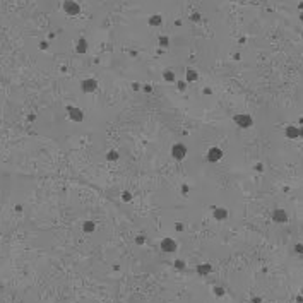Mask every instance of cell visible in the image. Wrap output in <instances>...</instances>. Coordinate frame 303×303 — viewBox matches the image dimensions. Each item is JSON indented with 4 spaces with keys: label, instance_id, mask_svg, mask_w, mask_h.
<instances>
[{
    "label": "cell",
    "instance_id": "1",
    "mask_svg": "<svg viewBox=\"0 0 303 303\" xmlns=\"http://www.w3.org/2000/svg\"><path fill=\"white\" fill-rule=\"evenodd\" d=\"M187 152H188V149H187L185 144L182 142H177L171 146V156H173V159L177 161H183L187 158Z\"/></svg>",
    "mask_w": 303,
    "mask_h": 303
},
{
    "label": "cell",
    "instance_id": "7",
    "mask_svg": "<svg viewBox=\"0 0 303 303\" xmlns=\"http://www.w3.org/2000/svg\"><path fill=\"white\" fill-rule=\"evenodd\" d=\"M212 217L216 221H225L228 219V211H226L225 207H214V211H212Z\"/></svg>",
    "mask_w": 303,
    "mask_h": 303
},
{
    "label": "cell",
    "instance_id": "22",
    "mask_svg": "<svg viewBox=\"0 0 303 303\" xmlns=\"http://www.w3.org/2000/svg\"><path fill=\"white\" fill-rule=\"evenodd\" d=\"M252 303H262V298H259V296H254V298H252Z\"/></svg>",
    "mask_w": 303,
    "mask_h": 303
},
{
    "label": "cell",
    "instance_id": "28",
    "mask_svg": "<svg viewBox=\"0 0 303 303\" xmlns=\"http://www.w3.org/2000/svg\"><path fill=\"white\" fill-rule=\"evenodd\" d=\"M298 129H300V137L303 139V125H301V127H298Z\"/></svg>",
    "mask_w": 303,
    "mask_h": 303
},
{
    "label": "cell",
    "instance_id": "29",
    "mask_svg": "<svg viewBox=\"0 0 303 303\" xmlns=\"http://www.w3.org/2000/svg\"><path fill=\"white\" fill-rule=\"evenodd\" d=\"M301 296H303V290H301Z\"/></svg>",
    "mask_w": 303,
    "mask_h": 303
},
{
    "label": "cell",
    "instance_id": "12",
    "mask_svg": "<svg viewBox=\"0 0 303 303\" xmlns=\"http://www.w3.org/2000/svg\"><path fill=\"white\" fill-rule=\"evenodd\" d=\"M118 158H120V154H118L117 151H110L108 154H106V159L108 161H117Z\"/></svg>",
    "mask_w": 303,
    "mask_h": 303
},
{
    "label": "cell",
    "instance_id": "21",
    "mask_svg": "<svg viewBox=\"0 0 303 303\" xmlns=\"http://www.w3.org/2000/svg\"><path fill=\"white\" fill-rule=\"evenodd\" d=\"M144 242H146V238H144V236H137V238H135V243H137V245H142Z\"/></svg>",
    "mask_w": 303,
    "mask_h": 303
},
{
    "label": "cell",
    "instance_id": "8",
    "mask_svg": "<svg viewBox=\"0 0 303 303\" xmlns=\"http://www.w3.org/2000/svg\"><path fill=\"white\" fill-rule=\"evenodd\" d=\"M284 134L288 139H300V129L296 125H288L284 130Z\"/></svg>",
    "mask_w": 303,
    "mask_h": 303
},
{
    "label": "cell",
    "instance_id": "25",
    "mask_svg": "<svg viewBox=\"0 0 303 303\" xmlns=\"http://www.w3.org/2000/svg\"><path fill=\"white\" fill-rule=\"evenodd\" d=\"M296 301H298V303H303V296H301V294H298V296H296Z\"/></svg>",
    "mask_w": 303,
    "mask_h": 303
},
{
    "label": "cell",
    "instance_id": "26",
    "mask_svg": "<svg viewBox=\"0 0 303 303\" xmlns=\"http://www.w3.org/2000/svg\"><path fill=\"white\" fill-rule=\"evenodd\" d=\"M144 91H146V93H151L152 87H151V86H146V87H144Z\"/></svg>",
    "mask_w": 303,
    "mask_h": 303
},
{
    "label": "cell",
    "instance_id": "18",
    "mask_svg": "<svg viewBox=\"0 0 303 303\" xmlns=\"http://www.w3.org/2000/svg\"><path fill=\"white\" fill-rule=\"evenodd\" d=\"M294 252L296 254H303V243H296L294 245Z\"/></svg>",
    "mask_w": 303,
    "mask_h": 303
},
{
    "label": "cell",
    "instance_id": "6",
    "mask_svg": "<svg viewBox=\"0 0 303 303\" xmlns=\"http://www.w3.org/2000/svg\"><path fill=\"white\" fill-rule=\"evenodd\" d=\"M272 221H274V223H279V225L288 223V212H286L283 207L274 209V211H272Z\"/></svg>",
    "mask_w": 303,
    "mask_h": 303
},
{
    "label": "cell",
    "instance_id": "19",
    "mask_svg": "<svg viewBox=\"0 0 303 303\" xmlns=\"http://www.w3.org/2000/svg\"><path fill=\"white\" fill-rule=\"evenodd\" d=\"M188 192H190V187H188V185H182V194L183 195H188Z\"/></svg>",
    "mask_w": 303,
    "mask_h": 303
},
{
    "label": "cell",
    "instance_id": "9",
    "mask_svg": "<svg viewBox=\"0 0 303 303\" xmlns=\"http://www.w3.org/2000/svg\"><path fill=\"white\" fill-rule=\"evenodd\" d=\"M96 81H93V79H86L82 82V91L84 93H93V91H96Z\"/></svg>",
    "mask_w": 303,
    "mask_h": 303
},
{
    "label": "cell",
    "instance_id": "23",
    "mask_svg": "<svg viewBox=\"0 0 303 303\" xmlns=\"http://www.w3.org/2000/svg\"><path fill=\"white\" fill-rule=\"evenodd\" d=\"M175 230H177V231H182V230H183V225H180V223H177V225H175Z\"/></svg>",
    "mask_w": 303,
    "mask_h": 303
},
{
    "label": "cell",
    "instance_id": "24",
    "mask_svg": "<svg viewBox=\"0 0 303 303\" xmlns=\"http://www.w3.org/2000/svg\"><path fill=\"white\" fill-rule=\"evenodd\" d=\"M165 77H166V81H173V74H166Z\"/></svg>",
    "mask_w": 303,
    "mask_h": 303
},
{
    "label": "cell",
    "instance_id": "11",
    "mask_svg": "<svg viewBox=\"0 0 303 303\" xmlns=\"http://www.w3.org/2000/svg\"><path fill=\"white\" fill-rule=\"evenodd\" d=\"M211 271H212V267L209 264H199L195 267V272L199 274V276H206V274H209Z\"/></svg>",
    "mask_w": 303,
    "mask_h": 303
},
{
    "label": "cell",
    "instance_id": "16",
    "mask_svg": "<svg viewBox=\"0 0 303 303\" xmlns=\"http://www.w3.org/2000/svg\"><path fill=\"white\" fill-rule=\"evenodd\" d=\"M187 79H188V81H195V79H197V74H195L194 70H188V72H187Z\"/></svg>",
    "mask_w": 303,
    "mask_h": 303
},
{
    "label": "cell",
    "instance_id": "3",
    "mask_svg": "<svg viewBox=\"0 0 303 303\" xmlns=\"http://www.w3.org/2000/svg\"><path fill=\"white\" fill-rule=\"evenodd\" d=\"M206 158H207L209 163H219L221 158H223V149L217 146H212L209 147V151L206 152Z\"/></svg>",
    "mask_w": 303,
    "mask_h": 303
},
{
    "label": "cell",
    "instance_id": "13",
    "mask_svg": "<svg viewBox=\"0 0 303 303\" xmlns=\"http://www.w3.org/2000/svg\"><path fill=\"white\" fill-rule=\"evenodd\" d=\"M65 10H67V12H70V14H75L79 10V7H75V5H72L69 2V4H65Z\"/></svg>",
    "mask_w": 303,
    "mask_h": 303
},
{
    "label": "cell",
    "instance_id": "27",
    "mask_svg": "<svg viewBox=\"0 0 303 303\" xmlns=\"http://www.w3.org/2000/svg\"><path fill=\"white\" fill-rule=\"evenodd\" d=\"M178 84H180V86H178V87H180V89H182V91H183V89H185V82H178Z\"/></svg>",
    "mask_w": 303,
    "mask_h": 303
},
{
    "label": "cell",
    "instance_id": "5",
    "mask_svg": "<svg viewBox=\"0 0 303 303\" xmlns=\"http://www.w3.org/2000/svg\"><path fill=\"white\" fill-rule=\"evenodd\" d=\"M67 113H69V118L72 122H82L84 120V111L81 108H75V106H69L67 108Z\"/></svg>",
    "mask_w": 303,
    "mask_h": 303
},
{
    "label": "cell",
    "instance_id": "14",
    "mask_svg": "<svg viewBox=\"0 0 303 303\" xmlns=\"http://www.w3.org/2000/svg\"><path fill=\"white\" fill-rule=\"evenodd\" d=\"M122 200H123V202H130V200H132V194H130V192H123Z\"/></svg>",
    "mask_w": 303,
    "mask_h": 303
},
{
    "label": "cell",
    "instance_id": "2",
    "mask_svg": "<svg viewBox=\"0 0 303 303\" xmlns=\"http://www.w3.org/2000/svg\"><path fill=\"white\" fill-rule=\"evenodd\" d=\"M233 122L240 127V129H250V127L254 125V118H252L250 115H247V113H238V115H235Z\"/></svg>",
    "mask_w": 303,
    "mask_h": 303
},
{
    "label": "cell",
    "instance_id": "10",
    "mask_svg": "<svg viewBox=\"0 0 303 303\" xmlns=\"http://www.w3.org/2000/svg\"><path fill=\"white\" fill-rule=\"evenodd\" d=\"M82 231L86 235L94 233V231H96V223H94V221H84V223H82Z\"/></svg>",
    "mask_w": 303,
    "mask_h": 303
},
{
    "label": "cell",
    "instance_id": "15",
    "mask_svg": "<svg viewBox=\"0 0 303 303\" xmlns=\"http://www.w3.org/2000/svg\"><path fill=\"white\" fill-rule=\"evenodd\" d=\"M212 290H214V294H216V296H223V294H225V290L219 288V286H214Z\"/></svg>",
    "mask_w": 303,
    "mask_h": 303
},
{
    "label": "cell",
    "instance_id": "4",
    "mask_svg": "<svg viewBox=\"0 0 303 303\" xmlns=\"http://www.w3.org/2000/svg\"><path fill=\"white\" fill-rule=\"evenodd\" d=\"M177 248H178V243L175 242L173 238L166 236L165 240H161V250H163V252H166V254H173Z\"/></svg>",
    "mask_w": 303,
    "mask_h": 303
},
{
    "label": "cell",
    "instance_id": "17",
    "mask_svg": "<svg viewBox=\"0 0 303 303\" xmlns=\"http://www.w3.org/2000/svg\"><path fill=\"white\" fill-rule=\"evenodd\" d=\"M175 267L177 269H185V262H183V260H175Z\"/></svg>",
    "mask_w": 303,
    "mask_h": 303
},
{
    "label": "cell",
    "instance_id": "20",
    "mask_svg": "<svg viewBox=\"0 0 303 303\" xmlns=\"http://www.w3.org/2000/svg\"><path fill=\"white\" fill-rule=\"evenodd\" d=\"M255 171H260V173H262V171H264V165H262V163H257V165H255Z\"/></svg>",
    "mask_w": 303,
    "mask_h": 303
}]
</instances>
